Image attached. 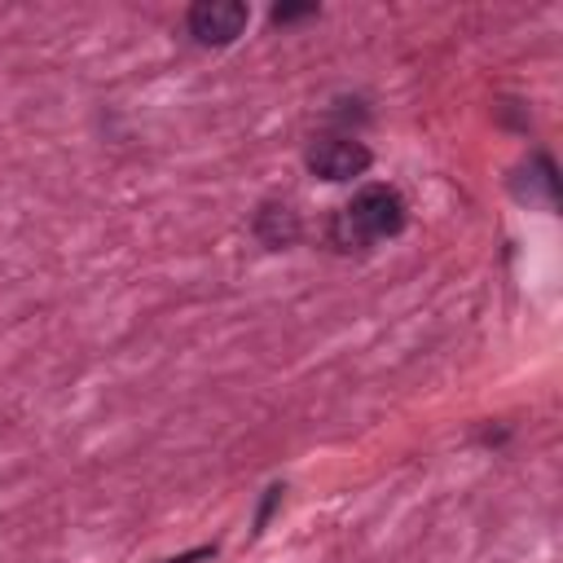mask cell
<instances>
[{"label":"cell","instance_id":"cell-4","mask_svg":"<svg viewBox=\"0 0 563 563\" xmlns=\"http://www.w3.org/2000/svg\"><path fill=\"white\" fill-rule=\"evenodd\" d=\"M510 194H515L519 202H528V207H545V211H554V207H559V172H554V158L537 150V154L515 172Z\"/></svg>","mask_w":563,"mask_h":563},{"label":"cell","instance_id":"cell-3","mask_svg":"<svg viewBox=\"0 0 563 563\" xmlns=\"http://www.w3.org/2000/svg\"><path fill=\"white\" fill-rule=\"evenodd\" d=\"M251 22V9L242 0H198L189 4L185 13V26L189 35L202 44V48H224L242 35V26Z\"/></svg>","mask_w":563,"mask_h":563},{"label":"cell","instance_id":"cell-7","mask_svg":"<svg viewBox=\"0 0 563 563\" xmlns=\"http://www.w3.org/2000/svg\"><path fill=\"white\" fill-rule=\"evenodd\" d=\"M207 554H216V545H198V550H189V554H176V559H163V563H194V559H207Z\"/></svg>","mask_w":563,"mask_h":563},{"label":"cell","instance_id":"cell-5","mask_svg":"<svg viewBox=\"0 0 563 563\" xmlns=\"http://www.w3.org/2000/svg\"><path fill=\"white\" fill-rule=\"evenodd\" d=\"M251 233L260 238V246H268V251H286V246L299 242L303 224H299V211H295L290 202L268 198V202L255 207V216H251Z\"/></svg>","mask_w":563,"mask_h":563},{"label":"cell","instance_id":"cell-2","mask_svg":"<svg viewBox=\"0 0 563 563\" xmlns=\"http://www.w3.org/2000/svg\"><path fill=\"white\" fill-rule=\"evenodd\" d=\"M369 163H374L369 145L356 141L352 132H321V136H312L308 150H303V167H308L317 180H330V185L352 180V176H365Z\"/></svg>","mask_w":563,"mask_h":563},{"label":"cell","instance_id":"cell-1","mask_svg":"<svg viewBox=\"0 0 563 563\" xmlns=\"http://www.w3.org/2000/svg\"><path fill=\"white\" fill-rule=\"evenodd\" d=\"M405 198L396 185H361L352 202H343L330 216V246L334 251H365L369 242L396 238L405 229Z\"/></svg>","mask_w":563,"mask_h":563},{"label":"cell","instance_id":"cell-6","mask_svg":"<svg viewBox=\"0 0 563 563\" xmlns=\"http://www.w3.org/2000/svg\"><path fill=\"white\" fill-rule=\"evenodd\" d=\"M317 4H273V22L286 26V22H299V18H312Z\"/></svg>","mask_w":563,"mask_h":563}]
</instances>
